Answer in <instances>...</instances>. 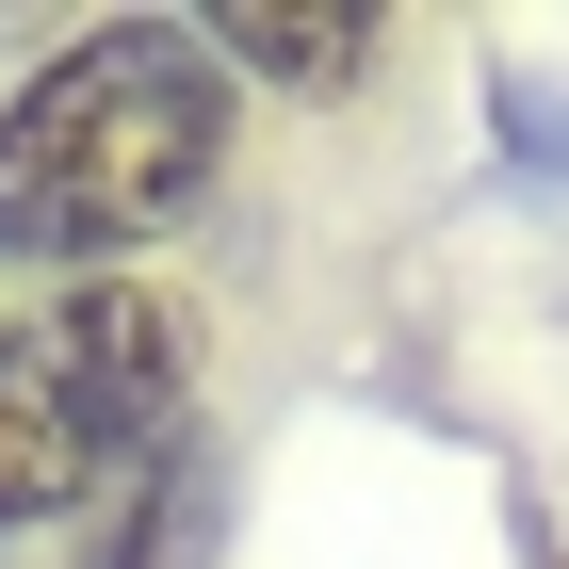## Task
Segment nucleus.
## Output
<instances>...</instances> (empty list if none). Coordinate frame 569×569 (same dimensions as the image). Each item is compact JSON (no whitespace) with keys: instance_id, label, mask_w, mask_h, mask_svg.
<instances>
[{"instance_id":"obj_1","label":"nucleus","mask_w":569,"mask_h":569,"mask_svg":"<svg viewBox=\"0 0 569 569\" xmlns=\"http://www.w3.org/2000/svg\"><path fill=\"white\" fill-rule=\"evenodd\" d=\"M228 179V66L179 17H114V33L49 49L0 98V261L33 277H131L196 196Z\"/></svg>"},{"instance_id":"obj_4","label":"nucleus","mask_w":569,"mask_h":569,"mask_svg":"<svg viewBox=\"0 0 569 569\" xmlns=\"http://www.w3.org/2000/svg\"><path fill=\"white\" fill-rule=\"evenodd\" d=\"M375 49H391V17H277V0L212 17V66H228V82H358Z\"/></svg>"},{"instance_id":"obj_3","label":"nucleus","mask_w":569,"mask_h":569,"mask_svg":"<svg viewBox=\"0 0 569 569\" xmlns=\"http://www.w3.org/2000/svg\"><path fill=\"white\" fill-rule=\"evenodd\" d=\"M212 553V456L179 439L163 472H131L114 505H98V537H82V569H196Z\"/></svg>"},{"instance_id":"obj_2","label":"nucleus","mask_w":569,"mask_h":569,"mask_svg":"<svg viewBox=\"0 0 569 569\" xmlns=\"http://www.w3.org/2000/svg\"><path fill=\"white\" fill-rule=\"evenodd\" d=\"M196 309L163 277H66L0 326V537L98 521L131 472L196 439Z\"/></svg>"}]
</instances>
